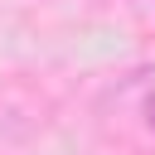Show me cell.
<instances>
[{"label":"cell","mask_w":155,"mask_h":155,"mask_svg":"<svg viewBox=\"0 0 155 155\" xmlns=\"http://www.w3.org/2000/svg\"><path fill=\"white\" fill-rule=\"evenodd\" d=\"M150 126H155V102H150Z\"/></svg>","instance_id":"cell-1"}]
</instances>
